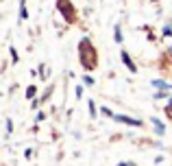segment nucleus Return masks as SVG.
<instances>
[{
    "label": "nucleus",
    "mask_w": 172,
    "mask_h": 166,
    "mask_svg": "<svg viewBox=\"0 0 172 166\" xmlns=\"http://www.w3.org/2000/svg\"><path fill=\"white\" fill-rule=\"evenodd\" d=\"M13 131V123H11V118H7V133H11Z\"/></svg>",
    "instance_id": "13"
},
{
    "label": "nucleus",
    "mask_w": 172,
    "mask_h": 166,
    "mask_svg": "<svg viewBox=\"0 0 172 166\" xmlns=\"http://www.w3.org/2000/svg\"><path fill=\"white\" fill-rule=\"evenodd\" d=\"M29 11H26V0H20V20H26Z\"/></svg>",
    "instance_id": "6"
},
{
    "label": "nucleus",
    "mask_w": 172,
    "mask_h": 166,
    "mask_svg": "<svg viewBox=\"0 0 172 166\" xmlns=\"http://www.w3.org/2000/svg\"><path fill=\"white\" fill-rule=\"evenodd\" d=\"M120 59H122V63H124V66L129 68L131 72H137V66H135V63H133V59H131V55L126 53V50H122V53H120Z\"/></svg>",
    "instance_id": "4"
},
{
    "label": "nucleus",
    "mask_w": 172,
    "mask_h": 166,
    "mask_svg": "<svg viewBox=\"0 0 172 166\" xmlns=\"http://www.w3.org/2000/svg\"><path fill=\"white\" fill-rule=\"evenodd\" d=\"M152 85L159 88V90H170V85H168L166 81H161V79H155V81H152Z\"/></svg>",
    "instance_id": "7"
},
{
    "label": "nucleus",
    "mask_w": 172,
    "mask_h": 166,
    "mask_svg": "<svg viewBox=\"0 0 172 166\" xmlns=\"http://www.w3.org/2000/svg\"><path fill=\"white\" fill-rule=\"evenodd\" d=\"M78 61L85 72H92L98 68V50L89 37H83L78 42Z\"/></svg>",
    "instance_id": "1"
},
{
    "label": "nucleus",
    "mask_w": 172,
    "mask_h": 166,
    "mask_svg": "<svg viewBox=\"0 0 172 166\" xmlns=\"http://www.w3.org/2000/svg\"><path fill=\"white\" fill-rule=\"evenodd\" d=\"M113 120L124 123V125H131V127H142V125H144L142 120H135V118H131V116H122V114H115V116H113Z\"/></svg>",
    "instance_id": "3"
},
{
    "label": "nucleus",
    "mask_w": 172,
    "mask_h": 166,
    "mask_svg": "<svg viewBox=\"0 0 172 166\" xmlns=\"http://www.w3.org/2000/svg\"><path fill=\"white\" fill-rule=\"evenodd\" d=\"M113 37L118 44H122V31H120V24H115V29H113Z\"/></svg>",
    "instance_id": "8"
},
{
    "label": "nucleus",
    "mask_w": 172,
    "mask_h": 166,
    "mask_svg": "<svg viewBox=\"0 0 172 166\" xmlns=\"http://www.w3.org/2000/svg\"><path fill=\"white\" fill-rule=\"evenodd\" d=\"M150 2H157V0H150Z\"/></svg>",
    "instance_id": "17"
},
{
    "label": "nucleus",
    "mask_w": 172,
    "mask_h": 166,
    "mask_svg": "<svg viewBox=\"0 0 172 166\" xmlns=\"http://www.w3.org/2000/svg\"><path fill=\"white\" fill-rule=\"evenodd\" d=\"M87 105H89V114H92V118H96V105H94V101H87Z\"/></svg>",
    "instance_id": "11"
},
{
    "label": "nucleus",
    "mask_w": 172,
    "mask_h": 166,
    "mask_svg": "<svg viewBox=\"0 0 172 166\" xmlns=\"http://www.w3.org/2000/svg\"><path fill=\"white\" fill-rule=\"evenodd\" d=\"M166 118H168V120H172V98H170V103L166 105Z\"/></svg>",
    "instance_id": "10"
},
{
    "label": "nucleus",
    "mask_w": 172,
    "mask_h": 166,
    "mask_svg": "<svg viewBox=\"0 0 172 166\" xmlns=\"http://www.w3.org/2000/svg\"><path fill=\"white\" fill-rule=\"evenodd\" d=\"M164 35H166V37H168V35H172V29H170V26H166V29H164Z\"/></svg>",
    "instance_id": "15"
},
{
    "label": "nucleus",
    "mask_w": 172,
    "mask_h": 166,
    "mask_svg": "<svg viewBox=\"0 0 172 166\" xmlns=\"http://www.w3.org/2000/svg\"><path fill=\"white\" fill-rule=\"evenodd\" d=\"M150 123L155 125V131H157L159 136H164V133H166V127H164V123H161V120H157V118H150Z\"/></svg>",
    "instance_id": "5"
},
{
    "label": "nucleus",
    "mask_w": 172,
    "mask_h": 166,
    "mask_svg": "<svg viewBox=\"0 0 172 166\" xmlns=\"http://www.w3.org/2000/svg\"><path fill=\"white\" fill-rule=\"evenodd\" d=\"M55 7H57V11L61 13V18L68 24H76L78 22V11H76V7H74L72 0H55Z\"/></svg>",
    "instance_id": "2"
},
{
    "label": "nucleus",
    "mask_w": 172,
    "mask_h": 166,
    "mask_svg": "<svg viewBox=\"0 0 172 166\" xmlns=\"http://www.w3.org/2000/svg\"><path fill=\"white\" fill-rule=\"evenodd\" d=\"M35 94H37V88H35V85H29V90H26V98H33Z\"/></svg>",
    "instance_id": "9"
},
{
    "label": "nucleus",
    "mask_w": 172,
    "mask_h": 166,
    "mask_svg": "<svg viewBox=\"0 0 172 166\" xmlns=\"http://www.w3.org/2000/svg\"><path fill=\"white\" fill-rule=\"evenodd\" d=\"M118 166H133V162H122V164H118Z\"/></svg>",
    "instance_id": "16"
},
{
    "label": "nucleus",
    "mask_w": 172,
    "mask_h": 166,
    "mask_svg": "<svg viewBox=\"0 0 172 166\" xmlns=\"http://www.w3.org/2000/svg\"><path fill=\"white\" fill-rule=\"evenodd\" d=\"M81 96H83V88L78 85V88H76V98H81Z\"/></svg>",
    "instance_id": "14"
},
{
    "label": "nucleus",
    "mask_w": 172,
    "mask_h": 166,
    "mask_svg": "<svg viewBox=\"0 0 172 166\" xmlns=\"http://www.w3.org/2000/svg\"><path fill=\"white\" fill-rule=\"evenodd\" d=\"M83 83H85V85H94V79L85 75V77H83Z\"/></svg>",
    "instance_id": "12"
}]
</instances>
